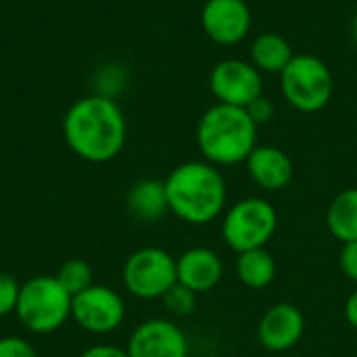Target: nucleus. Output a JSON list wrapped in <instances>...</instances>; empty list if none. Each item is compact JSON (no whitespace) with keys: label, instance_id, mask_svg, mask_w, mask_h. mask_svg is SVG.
I'll return each instance as SVG.
<instances>
[{"label":"nucleus","instance_id":"3","mask_svg":"<svg viewBox=\"0 0 357 357\" xmlns=\"http://www.w3.org/2000/svg\"><path fill=\"white\" fill-rule=\"evenodd\" d=\"M197 144L205 161L224 167L238 165L257 146V123L247 109L218 102L201 115Z\"/></svg>","mask_w":357,"mask_h":357},{"label":"nucleus","instance_id":"17","mask_svg":"<svg viewBox=\"0 0 357 357\" xmlns=\"http://www.w3.org/2000/svg\"><path fill=\"white\" fill-rule=\"evenodd\" d=\"M295 56L287 38L274 31H266L257 36L251 44V63L266 73H282L284 67Z\"/></svg>","mask_w":357,"mask_h":357},{"label":"nucleus","instance_id":"16","mask_svg":"<svg viewBox=\"0 0 357 357\" xmlns=\"http://www.w3.org/2000/svg\"><path fill=\"white\" fill-rule=\"evenodd\" d=\"M326 228L341 245L357 241V188H345L331 201Z\"/></svg>","mask_w":357,"mask_h":357},{"label":"nucleus","instance_id":"23","mask_svg":"<svg viewBox=\"0 0 357 357\" xmlns=\"http://www.w3.org/2000/svg\"><path fill=\"white\" fill-rule=\"evenodd\" d=\"M0 357H38V354L21 337H0Z\"/></svg>","mask_w":357,"mask_h":357},{"label":"nucleus","instance_id":"19","mask_svg":"<svg viewBox=\"0 0 357 357\" xmlns=\"http://www.w3.org/2000/svg\"><path fill=\"white\" fill-rule=\"evenodd\" d=\"M56 280L65 287V291L71 293V297L94 284L92 282V268L84 259H67L59 268Z\"/></svg>","mask_w":357,"mask_h":357},{"label":"nucleus","instance_id":"6","mask_svg":"<svg viewBox=\"0 0 357 357\" xmlns=\"http://www.w3.org/2000/svg\"><path fill=\"white\" fill-rule=\"evenodd\" d=\"M276 228L278 213L274 205L261 197H247L226 211L222 236L232 251L245 253L251 249H264L274 238Z\"/></svg>","mask_w":357,"mask_h":357},{"label":"nucleus","instance_id":"25","mask_svg":"<svg viewBox=\"0 0 357 357\" xmlns=\"http://www.w3.org/2000/svg\"><path fill=\"white\" fill-rule=\"evenodd\" d=\"M339 266H341L343 274H345L351 282H357V241H354V243H345V245L341 247Z\"/></svg>","mask_w":357,"mask_h":357},{"label":"nucleus","instance_id":"12","mask_svg":"<svg viewBox=\"0 0 357 357\" xmlns=\"http://www.w3.org/2000/svg\"><path fill=\"white\" fill-rule=\"evenodd\" d=\"M305 333V318L293 303L272 305L257 324V339L266 351L282 354L293 349Z\"/></svg>","mask_w":357,"mask_h":357},{"label":"nucleus","instance_id":"20","mask_svg":"<svg viewBox=\"0 0 357 357\" xmlns=\"http://www.w3.org/2000/svg\"><path fill=\"white\" fill-rule=\"evenodd\" d=\"M163 305L165 310L172 314V316H178V318H186L195 312L197 307V295L182 287L180 282H176L165 295H163Z\"/></svg>","mask_w":357,"mask_h":357},{"label":"nucleus","instance_id":"18","mask_svg":"<svg viewBox=\"0 0 357 357\" xmlns=\"http://www.w3.org/2000/svg\"><path fill=\"white\" fill-rule=\"evenodd\" d=\"M236 276L247 289L261 291V289H266V287H270L274 282V278H276V261H274L272 253L266 247L238 253Z\"/></svg>","mask_w":357,"mask_h":357},{"label":"nucleus","instance_id":"10","mask_svg":"<svg viewBox=\"0 0 357 357\" xmlns=\"http://www.w3.org/2000/svg\"><path fill=\"white\" fill-rule=\"evenodd\" d=\"M130 357H190L186 333L165 318H151L140 322L126 347Z\"/></svg>","mask_w":357,"mask_h":357},{"label":"nucleus","instance_id":"1","mask_svg":"<svg viewBox=\"0 0 357 357\" xmlns=\"http://www.w3.org/2000/svg\"><path fill=\"white\" fill-rule=\"evenodd\" d=\"M128 123L115 98L88 94L63 117V138L73 155L88 163H109L126 146Z\"/></svg>","mask_w":357,"mask_h":357},{"label":"nucleus","instance_id":"13","mask_svg":"<svg viewBox=\"0 0 357 357\" xmlns=\"http://www.w3.org/2000/svg\"><path fill=\"white\" fill-rule=\"evenodd\" d=\"M178 282L195 295L213 291L224 276L222 257L207 247H192L176 259Z\"/></svg>","mask_w":357,"mask_h":357},{"label":"nucleus","instance_id":"26","mask_svg":"<svg viewBox=\"0 0 357 357\" xmlns=\"http://www.w3.org/2000/svg\"><path fill=\"white\" fill-rule=\"evenodd\" d=\"M79 357H130L126 349L115 345H92Z\"/></svg>","mask_w":357,"mask_h":357},{"label":"nucleus","instance_id":"27","mask_svg":"<svg viewBox=\"0 0 357 357\" xmlns=\"http://www.w3.org/2000/svg\"><path fill=\"white\" fill-rule=\"evenodd\" d=\"M345 320L351 328L357 331V289L347 297L345 301Z\"/></svg>","mask_w":357,"mask_h":357},{"label":"nucleus","instance_id":"2","mask_svg":"<svg viewBox=\"0 0 357 357\" xmlns=\"http://www.w3.org/2000/svg\"><path fill=\"white\" fill-rule=\"evenodd\" d=\"M169 211L192 226H205L224 213L228 188L218 165L186 161L163 180Z\"/></svg>","mask_w":357,"mask_h":357},{"label":"nucleus","instance_id":"24","mask_svg":"<svg viewBox=\"0 0 357 357\" xmlns=\"http://www.w3.org/2000/svg\"><path fill=\"white\" fill-rule=\"evenodd\" d=\"M247 113H249V117L257 123V126H261V123H268L272 117H274V102L270 100V98H266L264 94L261 96H257L253 102H249L247 107Z\"/></svg>","mask_w":357,"mask_h":357},{"label":"nucleus","instance_id":"28","mask_svg":"<svg viewBox=\"0 0 357 357\" xmlns=\"http://www.w3.org/2000/svg\"><path fill=\"white\" fill-rule=\"evenodd\" d=\"M351 38H354V42H356L357 46V13L356 17H354V21H351Z\"/></svg>","mask_w":357,"mask_h":357},{"label":"nucleus","instance_id":"4","mask_svg":"<svg viewBox=\"0 0 357 357\" xmlns=\"http://www.w3.org/2000/svg\"><path fill=\"white\" fill-rule=\"evenodd\" d=\"M71 299L56 276L40 274L21 284L15 316L31 335H50L71 320Z\"/></svg>","mask_w":357,"mask_h":357},{"label":"nucleus","instance_id":"14","mask_svg":"<svg viewBox=\"0 0 357 357\" xmlns=\"http://www.w3.org/2000/svg\"><path fill=\"white\" fill-rule=\"evenodd\" d=\"M245 163H247L249 178L259 188L270 190V192L287 188L295 174V165L291 157L282 149L270 146V144H261V146L257 144Z\"/></svg>","mask_w":357,"mask_h":357},{"label":"nucleus","instance_id":"11","mask_svg":"<svg viewBox=\"0 0 357 357\" xmlns=\"http://www.w3.org/2000/svg\"><path fill=\"white\" fill-rule=\"evenodd\" d=\"M205 36L220 46H234L249 36L251 8L245 0H207L201 10Z\"/></svg>","mask_w":357,"mask_h":357},{"label":"nucleus","instance_id":"8","mask_svg":"<svg viewBox=\"0 0 357 357\" xmlns=\"http://www.w3.org/2000/svg\"><path fill=\"white\" fill-rule=\"evenodd\" d=\"M126 303L117 291L92 284L71 299V320L90 335H109L123 324Z\"/></svg>","mask_w":357,"mask_h":357},{"label":"nucleus","instance_id":"9","mask_svg":"<svg viewBox=\"0 0 357 357\" xmlns=\"http://www.w3.org/2000/svg\"><path fill=\"white\" fill-rule=\"evenodd\" d=\"M209 90L218 102L245 109L249 102L261 96V71L249 61L224 59L215 63L209 73Z\"/></svg>","mask_w":357,"mask_h":357},{"label":"nucleus","instance_id":"5","mask_svg":"<svg viewBox=\"0 0 357 357\" xmlns=\"http://www.w3.org/2000/svg\"><path fill=\"white\" fill-rule=\"evenodd\" d=\"M284 100L301 113L322 111L333 96V73L316 54H295L280 73Z\"/></svg>","mask_w":357,"mask_h":357},{"label":"nucleus","instance_id":"21","mask_svg":"<svg viewBox=\"0 0 357 357\" xmlns=\"http://www.w3.org/2000/svg\"><path fill=\"white\" fill-rule=\"evenodd\" d=\"M126 86V71L119 65H107L96 71V90L94 94L115 98Z\"/></svg>","mask_w":357,"mask_h":357},{"label":"nucleus","instance_id":"15","mask_svg":"<svg viewBox=\"0 0 357 357\" xmlns=\"http://www.w3.org/2000/svg\"><path fill=\"white\" fill-rule=\"evenodd\" d=\"M126 207L128 213L138 222L151 224L161 220L169 211L165 184L153 178L138 180L136 184H132V188L126 195Z\"/></svg>","mask_w":357,"mask_h":357},{"label":"nucleus","instance_id":"7","mask_svg":"<svg viewBox=\"0 0 357 357\" xmlns=\"http://www.w3.org/2000/svg\"><path fill=\"white\" fill-rule=\"evenodd\" d=\"M121 282L136 299H163V295L178 282L176 257L161 247L136 249L123 264Z\"/></svg>","mask_w":357,"mask_h":357},{"label":"nucleus","instance_id":"22","mask_svg":"<svg viewBox=\"0 0 357 357\" xmlns=\"http://www.w3.org/2000/svg\"><path fill=\"white\" fill-rule=\"evenodd\" d=\"M19 291H21V282L8 272H0V318L15 314Z\"/></svg>","mask_w":357,"mask_h":357}]
</instances>
